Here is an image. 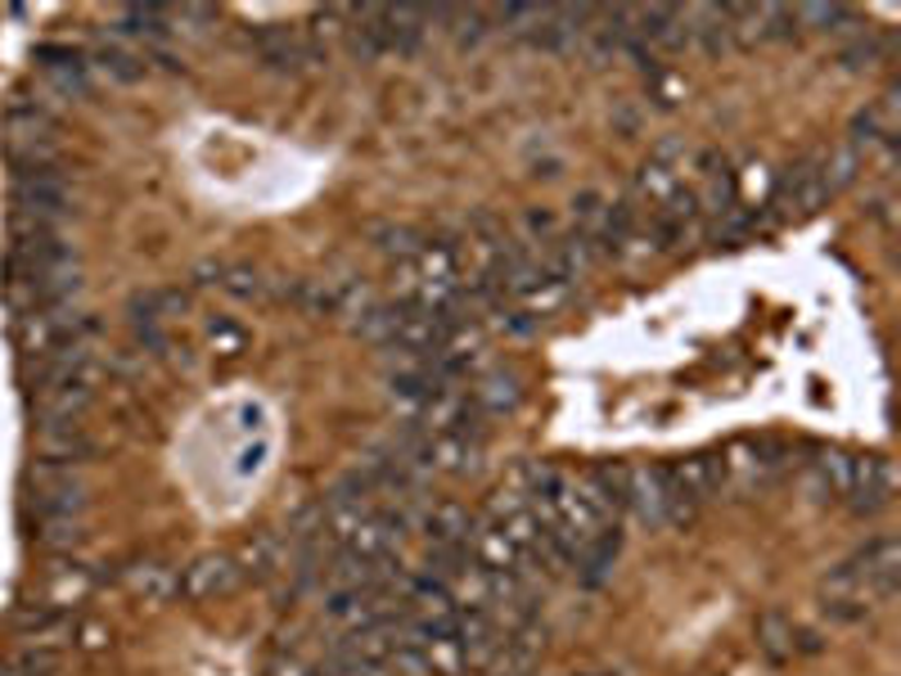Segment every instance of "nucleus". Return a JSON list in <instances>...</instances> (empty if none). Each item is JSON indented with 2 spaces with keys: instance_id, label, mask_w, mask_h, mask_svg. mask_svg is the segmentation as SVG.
I'll list each match as a JSON object with an SVG mask.
<instances>
[{
  "instance_id": "nucleus-37",
  "label": "nucleus",
  "mask_w": 901,
  "mask_h": 676,
  "mask_svg": "<svg viewBox=\"0 0 901 676\" xmlns=\"http://www.w3.org/2000/svg\"><path fill=\"white\" fill-rule=\"evenodd\" d=\"M798 32V14L788 5H762V36H780V42H788V36Z\"/></svg>"
},
{
  "instance_id": "nucleus-42",
  "label": "nucleus",
  "mask_w": 901,
  "mask_h": 676,
  "mask_svg": "<svg viewBox=\"0 0 901 676\" xmlns=\"http://www.w3.org/2000/svg\"><path fill=\"white\" fill-rule=\"evenodd\" d=\"M528 231L541 235V244H550V235H554V217H550L546 208H533V212H528Z\"/></svg>"
},
{
  "instance_id": "nucleus-18",
  "label": "nucleus",
  "mask_w": 901,
  "mask_h": 676,
  "mask_svg": "<svg viewBox=\"0 0 901 676\" xmlns=\"http://www.w3.org/2000/svg\"><path fill=\"white\" fill-rule=\"evenodd\" d=\"M478 465H482V446H473L456 433H433V446H429V469L433 474L465 478V474H478Z\"/></svg>"
},
{
  "instance_id": "nucleus-22",
  "label": "nucleus",
  "mask_w": 901,
  "mask_h": 676,
  "mask_svg": "<svg viewBox=\"0 0 901 676\" xmlns=\"http://www.w3.org/2000/svg\"><path fill=\"white\" fill-rule=\"evenodd\" d=\"M32 546H42L46 555H72L86 546V523L82 518H42V523H32Z\"/></svg>"
},
{
  "instance_id": "nucleus-6",
  "label": "nucleus",
  "mask_w": 901,
  "mask_h": 676,
  "mask_svg": "<svg viewBox=\"0 0 901 676\" xmlns=\"http://www.w3.org/2000/svg\"><path fill=\"white\" fill-rule=\"evenodd\" d=\"M100 456V442L91 433H82L78 424L68 429H36V461L42 465H55V469H82Z\"/></svg>"
},
{
  "instance_id": "nucleus-9",
  "label": "nucleus",
  "mask_w": 901,
  "mask_h": 676,
  "mask_svg": "<svg viewBox=\"0 0 901 676\" xmlns=\"http://www.w3.org/2000/svg\"><path fill=\"white\" fill-rule=\"evenodd\" d=\"M257 50H261V63L276 68V72H303L312 63H320V46H307L297 32L289 27H261L257 32Z\"/></svg>"
},
{
  "instance_id": "nucleus-29",
  "label": "nucleus",
  "mask_w": 901,
  "mask_h": 676,
  "mask_svg": "<svg viewBox=\"0 0 901 676\" xmlns=\"http://www.w3.org/2000/svg\"><path fill=\"white\" fill-rule=\"evenodd\" d=\"M374 244L397 261H416L429 248V240L416 231V225H379V231H374Z\"/></svg>"
},
{
  "instance_id": "nucleus-21",
  "label": "nucleus",
  "mask_w": 901,
  "mask_h": 676,
  "mask_svg": "<svg viewBox=\"0 0 901 676\" xmlns=\"http://www.w3.org/2000/svg\"><path fill=\"white\" fill-rule=\"evenodd\" d=\"M320 582L329 591H374V563L352 555V550H334L329 563H325V573Z\"/></svg>"
},
{
  "instance_id": "nucleus-34",
  "label": "nucleus",
  "mask_w": 901,
  "mask_h": 676,
  "mask_svg": "<svg viewBox=\"0 0 901 676\" xmlns=\"http://www.w3.org/2000/svg\"><path fill=\"white\" fill-rule=\"evenodd\" d=\"M208 338H212V348H217L221 357H239L244 343H248V334H244L235 320H221V316L208 325Z\"/></svg>"
},
{
  "instance_id": "nucleus-14",
  "label": "nucleus",
  "mask_w": 901,
  "mask_h": 676,
  "mask_svg": "<svg viewBox=\"0 0 901 676\" xmlns=\"http://www.w3.org/2000/svg\"><path fill=\"white\" fill-rule=\"evenodd\" d=\"M582 492L605 510L609 518H618L622 510H627V465L622 461H599V465H590L582 478Z\"/></svg>"
},
{
  "instance_id": "nucleus-10",
  "label": "nucleus",
  "mask_w": 901,
  "mask_h": 676,
  "mask_svg": "<svg viewBox=\"0 0 901 676\" xmlns=\"http://www.w3.org/2000/svg\"><path fill=\"white\" fill-rule=\"evenodd\" d=\"M401 537H406V518H401V514H388V510H374V514L361 523V528L352 533V541H348L343 550L370 559V563H379V559H388V555L401 550Z\"/></svg>"
},
{
  "instance_id": "nucleus-30",
  "label": "nucleus",
  "mask_w": 901,
  "mask_h": 676,
  "mask_svg": "<svg viewBox=\"0 0 901 676\" xmlns=\"http://www.w3.org/2000/svg\"><path fill=\"white\" fill-rule=\"evenodd\" d=\"M95 63H100V72H108L113 82H140L144 78V59H136L118 42H100L95 46Z\"/></svg>"
},
{
  "instance_id": "nucleus-7",
  "label": "nucleus",
  "mask_w": 901,
  "mask_h": 676,
  "mask_svg": "<svg viewBox=\"0 0 901 676\" xmlns=\"http://www.w3.org/2000/svg\"><path fill=\"white\" fill-rule=\"evenodd\" d=\"M667 474H671V482L681 487L694 505H703V501L726 492V465H722L717 451H699V456L676 461V465H667Z\"/></svg>"
},
{
  "instance_id": "nucleus-8",
  "label": "nucleus",
  "mask_w": 901,
  "mask_h": 676,
  "mask_svg": "<svg viewBox=\"0 0 901 676\" xmlns=\"http://www.w3.org/2000/svg\"><path fill=\"white\" fill-rule=\"evenodd\" d=\"M91 406H95V393H91V388L46 384V388L32 393V416L42 420V429H68V424H78Z\"/></svg>"
},
{
  "instance_id": "nucleus-26",
  "label": "nucleus",
  "mask_w": 901,
  "mask_h": 676,
  "mask_svg": "<svg viewBox=\"0 0 901 676\" xmlns=\"http://www.w3.org/2000/svg\"><path fill=\"white\" fill-rule=\"evenodd\" d=\"M91 573L82 569V563H59V569H50V586H46V599L50 605H72V599H82L91 591Z\"/></svg>"
},
{
  "instance_id": "nucleus-35",
  "label": "nucleus",
  "mask_w": 901,
  "mask_h": 676,
  "mask_svg": "<svg viewBox=\"0 0 901 676\" xmlns=\"http://www.w3.org/2000/svg\"><path fill=\"white\" fill-rule=\"evenodd\" d=\"M884 55H888V50H884L879 36H856L852 46H843L839 63H843V68H870V63H879Z\"/></svg>"
},
{
  "instance_id": "nucleus-41",
  "label": "nucleus",
  "mask_w": 901,
  "mask_h": 676,
  "mask_svg": "<svg viewBox=\"0 0 901 676\" xmlns=\"http://www.w3.org/2000/svg\"><path fill=\"white\" fill-rule=\"evenodd\" d=\"M267 676H312L307 672V663L303 658H293V654H280L271 667H267Z\"/></svg>"
},
{
  "instance_id": "nucleus-27",
  "label": "nucleus",
  "mask_w": 901,
  "mask_h": 676,
  "mask_svg": "<svg viewBox=\"0 0 901 676\" xmlns=\"http://www.w3.org/2000/svg\"><path fill=\"white\" fill-rule=\"evenodd\" d=\"M0 676H59V650L27 645L10 658H0Z\"/></svg>"
},
{
  "instance_id": "nucleus-12",
  "label": "nucleus",
  "mask_w": 901,
  "mask_h": 676,
  "mask_svg": "<svg viewBox=\"0 0 901 676\" xmlns=\"http://www.w3.org/2000/svg\"><path fill=\"white\" fill-rule=\"evenodd\" d=\"M122 582L136 599H144V605H163V599H172L180 591V573L172 569V563L163 559H136L122 569Z\"/></svg>"
},
{
  "instance_id": "nucleus-3",
  "label": "nucleus",
  "mask_w": 901,
  "mask_h": 676,
  "mask_svg": "<svg viewBox=\"0 0 901 676\" xmlns=\"http://www.w3.org/2000/svg\"><path fill=\"white\" fill-rule=\"evenodd\" d=\"M10 627H14L19 641H32V645H42V650H59V645H68L72 636H78V622H72V614H68L63 605H50V599L19 605Z\"/></svg>"
},
{
  "instance_id": "nucleus-2",
  "label": "nucleus",
  "mask_w": 901,
  "mask_h": 676,
  "mask_svg": "<svg viewBox=\"0 0 901 676\" xmlns=\"http://www.w3.org/2000/svg\"><path fill=\"white\" fill-rule=\"evenodd\" d=\"M852 518H875L892 505V465L884 456H852V487L843 497Z\"/></svg>"
},
{
  "instance_id": "nucleus-17",
  "label": "nucleus",
  "mask_w": 901,
  "mask_h": 676,
  "mask_svg": "<svg viewBox=\"0 0 901 676\" xmlns=\"http://www.w3.org/2000/svg\"><path fill=\"white\" fill-rule=\"evenodd\" d=\"M807 482L820 501H843L852 487V456L847 451H816V461L807 465Z\"/></svg>"
},
{
  "instance_id": "nucleus-28",
  "label": "nucleus",
  "mask_w": 901,
  "mask_h": 676,
  "mask_svg": "<svg viewBox=\"0 0 901 676\" xmlns=\"http://www.w3.org/2000/svg\"><path fill=\"white\" fill-rule=\"evenodd\" d=\"M676 185H681V176H676V167H667V163H645L641 172H635V203H641V199H650V203H667V195L676 190Z\"/></svg>"
},
{
  "instance_id": "nucleus-11",
  "label": "nucleus",
  "mask_w": 901,
  "mask_h": 676,
  "mask_svg": "<svg viewBox=\"0 0 901 676\" xmlns=\"http://www.w3.org/2000/svg\"><path fill=\"white\" fill-rule=\"evenodd\" d=\"M618 555H622V528H618V523H605V528H599V533L582 546L573 573L582 578V586H605V582L613 578Z\"/></svg>"
},
{
  "instance_id": "nucleus-23",
  "label": "nucleus",
  "mask_w": 901,
  "mask_h": 676,
  "mask_svg": "<svg viewBox=\"0 0 901 676\" xmlns=\"http://www.w3.org/2000/svg\"><path fill=\"white\" fill-rule=\"evenodd\" d=\"M401 312H406V303H397V307H384V303H370L356 320H352V334L356 338H365V343H374V348H388L393 338H397V325H401Z\"/></svg>"
},
{
  "instance_id": "nucleus-44",
  "label": "nucleus",
  "mask_w": 901,
  "mask_h": 676,
  "mask_svg": "<svg viewBox=\"0 0 901 676\" xmlns=\"http://www.w3.org/2000/svg\"><path fill=\"white\" fill-rule=\"evenodd\" d=\"M82 645H86V650L104 645V627H82Z\"/></svg>"
},
{
  "instance_id": "nucleus-5",
  "label": "nucleus",
  "mask_w": 901,
  "mask_h": 676,
  "mask_svg": "<svg viewBox=\"0 0 901 676\" xmlns=\"http://www.w3.org/2000/svg\"><path fill=\"white\" fill-rule=\"evenodd\" d=\"M244 582L235 555H199L190 569L180 573V595L185 599H217V595H231L235 586Z\"/></svg>"
},
{
  "instance_id": "nucleus-20",
  "label": "nucleus",
  "mask_w": 901,
  "mask_h": 676,
  "mask_svg": "<svg viewBox=\"0 0 901 676\" xmlns=\"http://www.w3.org/2000/svg\"><path fill=\"white\" fill-rule=\"evenodd\" d=\"M794 618H788L784 609H767V614H758V622H753V636H758V650L771 658V663H788L794 658Z\"/></svg>"
},
{
  "instance_id": "nucleus-16",
  "label": "nucleus",
  "mask_w": 901,
  "mask_h": 676,
  "mask_svg": "<svg viewBox=\"0 0 901 676\" xmlns=\"http://www.w3.org/2000/svg\"><path fill=\"white\" fill-rule=\"evenodd\" d=\"M469 555H473L478 569H487V573H523L518 569V550L501 533V523H478L473 537H469Z\"/></svg>"
},
{
  "instance_id": "nucleus-13",
  "label": "nucleus",
  "mask_w": 901,
  "mask_h": 676,
  "mask_svg": "<svg viewBox=\"0 0 901 676\" xmlns=\"http://www.w3.org/2000/svg\"><path fill=\"white\" fill-rule=\"evenodd\" d=\"M469 401H473V406L482 410L487 420H496V416H510V410H518V401H523V380H518L514 370L496 365V370H487L482 380L473 384Z\"/></svg>"
},
{
  "instance_id": "nucleus-31",
  "label": "nucleus",
  "mask_w": 901,
  "mask_h": 676,
  "mask_svg": "<svg viewBox=\"0 0 901 676\" xmlns=\"http://www.w3.org/2000/svg\"><path fill=\"white\" fill-rule=\"evenodd\" d=\"M217 284H221L225 293H231V298H239V303H253V298L267 293V280H261V271H257V267H248V261H235V267H221Z\"/></svg>"
},
{
  "instance_id": "nucleus-39",
  "label": "nucleus",
  "mask_w": 901,
  "mask_h": 676,
  "mask_svg": "<svg viewBox=\"0 0 901 676\" xmlns=\"http://www.w3.org/2000/svg\"><path fill=\"white\" fill-rule=\"evenodd\" d=\"M563 298H569V284H541L537 293L523 298V303H528L533 312H541V316H546V312H554V307L563 303Z\"/></svg>"
},
{
  "instance_id": "nucleus-19",
  "label": "nucleus",
  "mask_w": 901,
  "mask_h": 676,
  "mask_svg": "<svg viewBox=\"0 0 901 676\" xmlns=\"http://www.w3.org/2000/svg\"><path fill=\"white\" fill-rule=\"evenodd\" d=\"M424 528H429V541H437V546H469L478 518L460 501H437L424 518Z\"/></svg>"
},
{
  "instance_id": "nucleus-15",
  "label": "nucleus",
  "mask_w": 901,
  "mask_h": 676,
  "mask_svg": "<svg viewBox=\"0 0 901 676\" xmlns=\"http://www.w3.org/2000/svg\"><path fill=\"white\" fill-rule=\"evenodd\" d=\"M239 573H244V582H276L284 569H289V550H284V541L276 537V533H257L244 550H239Z\"/></svg>"
},
{
  "instance_id": "nucleus-1",
  "label": "nucleus",
  "mask_w": 901,
  "mask_h": 676,
  "mask_svg": "<svg viewBox=\"0 0 901 676\" xmlns=\"http://www.w3.org/2000/svg\"><path fill=\"white\" fill-rule=\"evenodd\" d=\"M27 514L32 523L42 518H82L91 497H86V482L72 478L68 469H55V465H42L32 461L27 465Z\"/></svg>"
},
{
  "instance_id": "nucleus-38",
  "label": "nucleus",
  "mask_w": 901,
  "mask_h": 676,
  "mask_svg": "<svg viewBox=\"0 0 901 676\" xmlns=\"http://www.w3.org/2000/svg\"><path fill=\"white\" fill-rule=\"evenodd\" d=\"M36 63L46 68H72V63H86V55L78 46H59V42H46V46H36Z\"/></svg>"
},
{
  "instance_id": "nucleus-32",
  "label": "nucleus",
  "mask_w": 901,
  "mask_h": 676,
  "mask_svg": "<svg viewBox=\"0 0 901 676\" xmlns=\"http://www.w3.org/2000/svg\"><path fill=\"white\" fill-rule=\"evenodd\" d=\"M879 140H892V123L879 113V104H870V108H861L856 118H852V149H861V144H879Z\"/></svg>"
},
{
  "instance_id": "nucleus-25",
  "label": "nucleus",
  "mask_w": 901,
  "mask_h": 676,
  "mask_svg": "<svg viewBox=\"0 0 901 676\" xmlns=\"http://www.w3.org/2000/svg\"><path fill=\"white\" fill-rule=\"evenodd\" d=\"M172 10H163V5H127L122 10V32H131V36H149V42H163V36L172 32Z\"/></svg>"
},
{
  "instance_id": "nucleus-43",
  "label": "nucleus",
  "mask_w": 901,
  "mask_h": 676,
  "mask_svg": "<svg viewBox=\"0 0 901 676\" xmlns=\"http://www.w3.org/2000/svg\"><path fill=\"white\" fill-rule=\"evenodd\" d=\"M820 650H824L820 631H807V627H798V631H794V654H820Z\"/></svg>"
},
{
  "instance_id": "nucleus-40",
  "label": "nucleus",
  "mask_w": 901,
  "mask_h": 676,
  "mask_svg": "<svg viewBox=\"0 0 901 676\" xmlns=\"http://www.w3.org/2000/svg\"><path fill=\"white\" fill-rule=\"evenodd\" d=\"M650 159H654V163H667V167H676V159H686V140H658Z\"/></svg>"
},
{
  "instance_id": "nucleus-36",
  "label": "nucleus",
  "mask_w": 901,
  "mask_h": 676,
  "mask_svg": "<svg viewBox=\"0 0 901 676\" xmlns=\"http://www.w3.org/2000/svg\"><path fill=\"white\" fill-rule=\"evenodd\" d=\"M46 82L59 86L63 95H91V72L86 63H72V68H46Z\"/></svg>"
},
{
  "instance_id": "nucleus-24",
  "label": "nucleus",
  "mask_w": 901,
  "mask_h": 676,
  "mask_svg": "<svg viewBox=\"0 0 901 676\" xmlns=\"http://www.w3.org/2000/svg\"><path fill=\"white\" fill-rule=\"evenodd\" d=\"M856 172H861V154H856L852 144L830 149V159H820V185H824V195L847 190V185L856 180Z\"/></svg>"
},
{
  "instance_id": "nucleus-33",
  "label": "nucleus",
  "mask_w": 901,
  "mask_h": 676,
  "mask_svg": "<svg viewBox=\"0 0 901 676\" xmlns=\"http://www.w3.org/2000/svg\"><path fill=\"white\" fill-rule=\"evenodd\" d=\"M870 599H856V595H820V614L830 622H866L870 618Z\"/></svg>"
},
{
  "instance_id": "nucleus-4",
  "label": "nucleus",
  "mask_w": 901,
  "mask_h": 676,
  "mask_svg": "<svg viewBox=\"0 0 901 676\" xmlns=\"http://www.w3.org/2000/svg\"><path fill=\"white\" fill-rule=\"evenodd\" d=\"M627 510L645 528H667V482L663 465H627Z\"/></svg>"
}]
</instances>
